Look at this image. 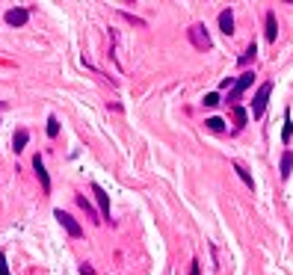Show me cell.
I'll list each match as a JSON object with an SVG mask.
<instances>
[{
  "label": "cell",
  "mask_w": 293,
  "mask_h": 275,
  "mask_svg": "<svg viewBox=\"0 0 293 275\" xmlns=\"http://www.w3.org/2000/svg\"><path fill=\"white\" fill-rule=\"evenodd\" d=\"M205 124H207V127H210V130H216V133H219V130H222V127H225V121H222V119H207Z\"/></svg>",
  "instance_id": "18"
},
{
  "label": "cell",
  "mask_w": 293,
  "mask_h": 275,
  "mask_svg": "<svg viewBox=\"0 0 293 275\" xmlns=\"http://www.w3.org/2000/svg\"><path fill=\"white\" fill-rule=\"evenodd\" d=\"M219 30H222L225 36L234 33V12H231V9H222V12H219Z\"/></svg>",
  "instance_id": "8"
},
{
  "label": "cell",
  "mask_w": 293,
  "mask_h": 275,
  "mask_svg": "<svg viewBox=\"0 0 293 275\" xmlns=\"http://www.w3.org/2000/svg\"><path fill=\"white\" fill-rule=\"evenodd\" d=\"M27 139H30V133H27L24 127H21V130H15V136H12V148H15V154H18V151H24Z\"/></svg>",
  "instance_id": "12"
},
{
  "label": "cell",
  "mask_w": 293,
  "mask_h": 275,
  "mask_svg": "<svg viewBox=\"0 0 293 275\" xmlns=\"http://www.w3.org/2000/svg\"><path fill=\"white\" fill-rule=\"evenodd\" d=\"M53 216H56V222L66 228V234H69V237H74V240H80V237H83V228L77 225V219H74L71 213H66V210H53Z\"/></svg>",
  "instance_id": "2"
},
{
  "label": "cell",
  "mask_w": 293,
  "mask_h": 275,
  "mask_svg": "<svg viewBox=\"0 0 293 275\" xmlns=\"http://www.w3.org/2000/svg\"><path fill=\"white\" fill-rule=\"evenodd\" d=\"M293 139V119H290V110H284V130H281V142L287 145Z\"/></svg>",
  "instance_id": "11"
},
{
  "label": "cell",
  "mask_w": 293,
  "mask_h": 275,
  "mask_svg": "<svg viewBox=\"0 0 293 275\" xmlns=\"http://www.w3.org/2000/svg\"><path fill=\"white\" fill-rule=\"evenodd\" d=\"M27 18H30L27 9H9V12H6V24H12V27H24Z\"/></svg>",
  "instance_id": "7"
},
{
  "label": "cell",
  "mask_w": 293,
  "mask_h": 275,
  "mask_svg": "<svg viewBox=\"0 0 293 275\" xmlns=\"http://www.w3.org/2000/svg\"><path fill=\"white\" fill-rule=\"evenodd\" d=\"M56 133H59V121H56V116H51V119H48V136H56Z\"/></svg>",
  "instance_id": "17"
},
{
  "label": "cell",
  "mask_w": 293,
  "mask_h": 275,
  "mask_svg": "<svg viewBox=\"0 0 293 275\" xmlns=\"http://www.w3.org/2000/svg\"><path fill=\"white\" fill-rule=\"evenodd\" d=\"M92 195H95V201H98V207H101V222H110V195L104 192V187H98V184H92Z\"/></svg>",
  "instance_id": "5"
},
{
  "label": "cell",
  "mask_w": 293,
  "mask_h": 275,
  "mask_svg": "<svg viewBox=\"0 0 293 275\" xmlns=\"http://www.w3.org/2000/svg\"><path fill=\"white\" fill-rule=\"evenodd\" d=\"M92 272H95V269H92L89 263H83V266H80V275H92Z\"/></svg>",
  "instance_id": "21"
},
{
  "label": "cell",
  "mask_w": 293,
  "mask_h": 275,
  "mask_svg": "<svg viewBox=\"0 0 293 275\" xmlns=\"http://www.w3.org/2000/svg\"><path fill=\"white\" fill-rule=\"evenodd\" d=\"M255 53H258V48H255V45H249V48L240 53V65H249V62L255 59Z\"/></svg>",
  "instance_id": "15"
},
{
  "label": "cell",
  "mask_w": 293,
  "mask_h": 275,
  "mask_svg": "<svg viewBox=\"0 0 293 275\" xmlns=\"http://www.w3.org/2000/svg\"><path fill=\"white\" fill-rule=\"evenodd\" d=\"M231 113H234V121H237V127H243V124L249 121V113L243 110L240 104H234V107H231Z\"/></svg>",
  "instance_id": "13"
},
{
  "label": "cell",
  "mask_w": 293,
  "mask_h": 275,
  "mask_svg": "<svg viewBox=\"0 0 293 275\" xmlns=\"http://www.w3.org/2000/svg\"><path fill=\"white\" fill-rule=\"evenodd\" d=\"M252 80H255V74H252V71H246V74H240V80H237L234 86L228 89V104H231V107L240 101V95L246 92V89L252 86Z\"/></svg>",
  "instance_id": "4"
},
{
  "label": "cell",
  "mask_w": 293,
  "mask_h": 275,
  "mask_svg": "<svg viewBox=\"0 0 293 275\" xmlns=\"http://www.w3.org/2000/svg\"><path fill=\"white\" fill-rule=\"evenodd\" d=\"M0 275H12V272H9V266H6V258H3V252H0Z\"/></svg>",
  "instance_id": "20"
},
{
  "label": "cell",
  "mask_w": 293,
  "mask_h": 275,
  "mask_svg": "<svg viewBox=\"0 0 293 275\" xmlns=\"http://www.w3.org/2000/svg\"><path fill=\"white\" fill-rule=\"evenodd\" d=\"M234 172L240 175V181H243V184H246V187H255V181H252V175L246 172V169H243L240 163H234Z\"/></svg>",
  "instance_id": "14"
},
{
  "label": "cell",
  "mask_w": 293,
  "mask_h": 275,
  "mask_svg": "<svg viewBox=\"0 0 293 275\" xmlns=\"http://www.w3.org/2000/svg\"><path fill=\"white\" fill-rule=\"evenodd\" d=\"M77 204H80V207H83V210H86V216H92L95 222H101V219L95 216V210H92V204H89V201H86V195H77Z\"/></svg>",
  "instance_id": "16"
},
{
  "label": "cell",
  "mask_w": 293,
  "mask_h": 275,
  "mask_svg": "<svg viewBox=\"0 0 293 275\" xmlns=\"http://www.w3.org/2000/svg\"><path fill=\"white\" fill-rule=\"evenodd\" d=\"M216 104H219V95H216V92L205 95V107H216Z\"/></svg>",
  "instance_id": "19"
},
{
  "label": "cell",
  "mask_w": 293,
  "mask_h": 275,
  "mask_svg": "<svg viewBox=\"0 0 293 275\" xmlns=\"http://www.w3.org/2000/svg\"><path fill=\"white\" fill-rule=\"evenodd\" d=\"M33 169H36V175H39V181H42V189L51 192V178H48V169H45V160L39 154L33 157Z\"/></svg>",
  "instance_id": "6"
},
{
  "label": "cell",
  "mask_w": 293,
  "mask_h": 275,
  "mask_svg": "<svg viewBox=\"0 0 293 275\" xmlns=\"http://www.w3.org/2000/svg\"><path fill=\"white\" fill-rule=\"evenodd\" d=\"M270 95H273V83H261L258 92H255V98H252V119H261V116H264Z\"/></svg>",
  "instance_id": "1"
},
{
  "label": "cell",
  "mask_w": 293,
  "mask_h": 275,
  "mask_svg": "<svg viewBox=\"0 0 293 275\" xmlns=\"http://www.w3.org/2000/svg\"><path fill=\"white\" fill-rule=\"evenodd\" d=\"M190 275H202V269H199V260H192V269H190Z\"/></svg>",
  "instance_id": "22"
},
{
  "label": "cell",
  "mask_w": 293,
  "mask_h": 275,
  "mask_svg": "<svg viewBox=\"0 0 293 275\" xmlns=\"http://www.w3.org/2000/svg\"><path fill=\"white\" fill-rule=\"evenodd\" d=\"M267 42H276V36H278V21H276V12H267Z\"/></svg>",
  "instance_id": "9"
},
{
  "label": "cell",
  "mask_w": 293,
  "mask_h": 275,
  "mask_svg": "<svg viewBox=\"0 0 293 275\" xmlns=\"http://www.w3.org/2000/svg\"><path fill=\"white\" fill-rule=\"evenodd\" d=\"M278 169H281V178H284V181L290 178V172H293V154H290V151H284V154H281V163H278Z\"/></svg>",
  "instance_id": "10"
},
{
  "label": "cell",
  "mask_w": 293,
  "mask_h": 275,
  "mask_svg": "<svg viewBox=\"0 0 293 275\" xmlns=\"http://www.w3.org/2000/svg\"><path fill=\"white\" fill-rule=\"evenodd\" d=\"M187 36H190L192 48H199V51H210V36H207L205 24H192L190 30H187Z\"/></svg>",
  "instance_id": "3"
}]
</instances>
